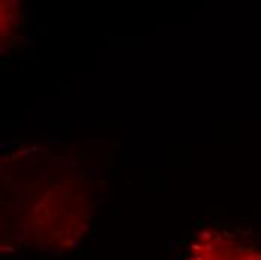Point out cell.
Masks as SVG:
<instances>
[{
  "label": "cell",
  "instance_id": "1",
  "mask_svg": "<svg viewBox=\"0 0 261 260\" xmlns=\"http://www.w3.org/2000/svg\"><path fill=\"white\" fill-rule=\"evenodd\" d=\"M186 260H261V248L230 232L207 229L191 244Z\"/></svg>",
  "mask_w": 261,
  "mask_h": 260
}]
</instances>
